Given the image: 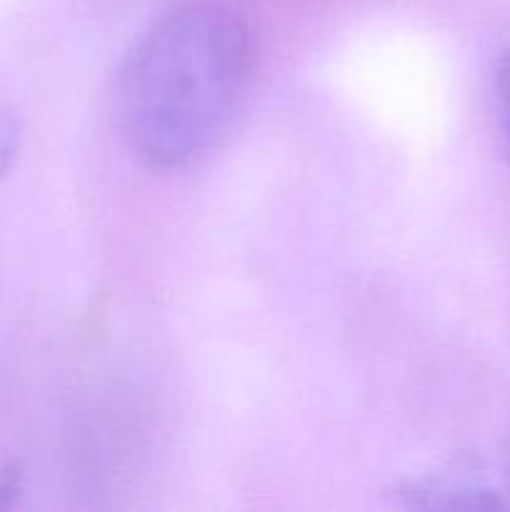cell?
Instances as JSON below:
<instances>
[{
  "mask_svg": "<svg viewBox=\"0 0 510 512\" xmlns=\"http://www.w3.org/2000/svg\"><path fill=\"white\" fill-rule=\"evenodd\" d=\"M253 33L218 3H185L138 40L118 83V120L150 168L175 170L208 153L250 83Z\"/></svg>",
  "mask_w": 510,
  "mask_h": 512,
  "instance_id": "obj_1",
  "label": "cell"
},
{
  "mask_svg": "<svg viewBox=\"0 0 510 512\" xmlns=\"http://www.w3.org/2000/svg\"><path fill=\"white\" fill-rule=\"evenodd\" d=\"M20 148V120L8 105H0V180L8 178Z\"/></svg>",
  "mask_w": 510,
  "mask_h": 512,
  "instance_id": "obj_2",
  "label": "cell"
},
{
  "mask_svg": "<svg viewBox=\"0 0 510 512\" xmlns=\"http://www.w3.org/2000/svg\"><path fill=\"white\" fill-rule=\"evenodd\" d=\"M495 105H498L500 130H503L505 145L510 150V50L503 55L495 73Z\"/></svg>",
  "mask_w": 510,
  "mask_h": 512,
  "instance_id": "obj_3",
  "label": "cell"
}]
</instances>
